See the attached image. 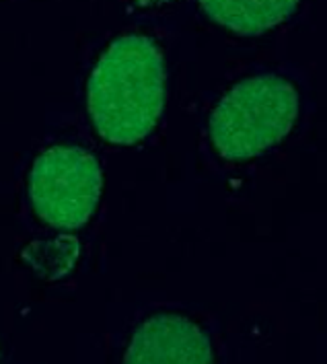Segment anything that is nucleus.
<instances>
[{
  "mask_svg": "<svg viewBox=\"0 0 327 364\" xmlns=\"http://www.w3.org/2000/svg\"><path fill=\"white\" fill-rule=\"evenodd\" d=\"M165 105V64L159 46L144 36L109 43L87 85V109L103 140L130 146L153 132Z\"/></svg>",
  "mask_w": 327,
  "mask_h": 364,
  "instance_id": "1",
  "label": "nucleus"
},
{
  "mask_svg": "<svg viewBox=\"0 0 327 364\" xmlns=\"http://www.w3.org/2000/svg\"><path fill=\"white\" fill-rule=\"evenodd\" d=\"M299 117V91L280 75L237 82L208 122L214 151L227 161H250L280 144Z\"/></svg>",
  "mask_w": 327,
  "mask_h": 364,
  "instance_id": "2",
  "label": "nucleus"
},
{
  "mask_svg": "<svg viewBox=\"0 0 327 364\" xmlns=\"http://www.w3.org/2000/svg\"><path fill=\"white\" fill-rule=\"evenodd\" d=\"M103 175L91 153L54 146L39 154L29 173L27 196L43 223L56 229H80L95 212Z\"/></svg>",
  "mask_w": 327,
  "mask_h": 364,
  "instance_id": "3",
  "label": "nucleus"
},
{
  "mask_svg": "<svg viewBox=\"0 0 327 364\" xmlns=\"http://www.w3.org/2000/svg\"><path fill=\"white\" fill-rule=\"evenodd\" d=\"M124 364H214L210 338L192 319L161 313L140 323Z\"/></svg>",
  "mask_w": 327,
  "mask_h": 364,
  "instance_id": "4",
  "label": "nucleus"
},
{
  "mask_svg": "<svg viewBox=\"0 0 327 364\" xmlns=\"http://www.w3.org/2000/svg\"><path fill=\"white\" fill-rule=\"evenodd\" d=\"M200 6L237 36H262L292 17L299 0H200Z\"/></svg>",
  "mask_w": 327,
  "mask_h": 364,
  "instance_id": "5",
  "label": "nucleus"
}]
</instances>
